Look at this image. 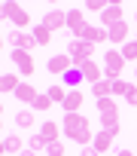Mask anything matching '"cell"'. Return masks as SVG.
I'll list each match as a JSON object with an SVG mask.
<instances>
[{
    "label": "cell",
    "mask_w": 137,
    "mask_h": 156,
    "mask_svg": "<svg viewBox=\"0 0 137 156\" xmlns=\"http://www.w3.org/2000/svg\"><path fill=\"white\" fill-rule=\"evenodd\" d=\"M61 80H64V86H67V89H76V86L85 80V76H82V70H79V67H70V70L61 76Z\"/></svg>",
    "instance_id": "cell-18"
},
{
    "label": "cell",
    "mask_w": 137,
    "mask_h": 156,
    "mask_svg": "<svg viewBox=\"0 0 137 156\" xmlns=\"http://www.w3.org/2000/svg\"><path fill=\"white\" fill-rule=\"evenodd\" d=\"M43 25L55 34V31H61V28H67V12H61V9H49L46 16H43Z\"/></svg>",
    "instance_id": "cell-9"
},
{
    "label": "cell",
    "mask_w": 137,
    "mask_h": 156,
    "mask_svg": "<svg viewBox=\"0 0 137 156\" xmlns=\"http://www.w3.org/2000/svg\"><path fill=\"white\" fill-rule=\"evenodd\" d=\"M46 156H64V144H61V141L49 144V147H46Z\"/></svg>",
    "instance_id": "cell-31"
},
{
    "label": "cell",
    "mask_w": 137,
    "mask_h": 156,
    "mask_svg": "<svg viewBox=\"0 0 137 156\" xmlns=\"http://www.w3.org/2000/svg\"><path fill=\"white\" fill-rule=\"evenodd\" d=\"M101 129H104V132H110L113 138H119L122 122H119V116H116V113H104V116H101Z\"/></svg>",
    "instance_id": "cell-15"
},
{
    "label": "cell",
    "mask_w": 137,
    "mask_h": 156,
    "mask_svg": "<svg viewBox=\"0 0 137 156\" xmlns=\"http://www.w3.org/2000/svg\"><path fill=\"white\" fill-rule=\"evenodd\" d=\"M82 101H85V95L79 92V89H70L67 92V98H64V113H79V107H82Z\"/></svg>",
    "instance_id": "cell-12"
},
{
    "label": "cell",
    "mask_w": 137,
    "mask_h": 156,
    "mask_svg": "<svg viewBox=\"0 0 137 156\" xmlns=\"http://www.w3.org/2000/svg\"><path fill=\"white\" fill-rule=\"evenodd\" d=\"M119 156H134V153L131 150H119Z\"/></svg>",
    "instance_id": "cell-37"
},
{
    "label": "cell",
    "mask_w": 137,
    "mask_h": 156,
    "mask_svg": "<svg viewBox=\"0 0 137 156\" xmlns=\"http://www.w3.org/2000/svg\"><path fill=\"white\" fill-rule=\"evenodd\" d=\"M67 92H70V89H67L64 83H55V86H49V98H52V104H64V98H67Z\"/></svg>",
    "instance_id": "cell-20"
},
{
    "label": "cell",
    "mask_w": 137,
    "mask_h": 156,
    "mask_svg": "<svg viewBox=\"0 0 137 156\" xmlns=\"http://www.w3.org/2000/svg\"><path fill=\"white\" fill-rule=\"evenodd\" d=\"M18 89V73H0V92H12Z\"/></svg>",
    "instance_id": "cell-19"
},
{
    "label": "cell",
    "mask_w": 137,
    "mask_h": 156,
    "mask_svg": "<svg viewBox=\"0 0 137 156\" xmlns=\"http://www.w3.org/2000/svg\"><path fill=\"white\" fill-rule=\"evenodd\" d=\"M34 122H37V116H34L31 110H18V113H15V126H18V129L28 132V129H34Z\"/></svg>",
    "instance_id": "cell-23"
},
{
    "label": "cell",
    "mask_w": 137,
    "mask_h": 156,
    "mask_svg": "<svg viewBox=\"0 0 137 156\" xmlns=\"http://www.w3.org/2000/svg\"><path fill=\"white\" fill-rule=\"evenodd\" d=\"M125 101H128L131 107H137V86H131V92L125 95Z\"/></svg>",
    "instance_id": "cell-32"
},
{
    "label": "cell",
    "mask_w": 137,
    "mask_h": 156,
    "mask_svg": "<svg viewBox=\"0 0 137 156\" xmlns=\"http://www.w3.org/2000/svg\"><path fill=\"white\" fill-rule=\"evenodd\" d=\"M82 156H101V153H98L95 147H82Z\"/></svg>",
    "instance_id": "cell-33"
},
{
    "label": "cell",
    "mask_w": 137,
    "mask_h": 156,
    "mask_svg": "<svg viewBox=\"0 0 137 156\" xmlns=\"http://www.w3.org/2000/svg\"><path fill=\"white\" fill-rule=\"evenodd\" d=\"M92 95H95L98 101H101V98H110V95H113V83H110V80L95 83V86H92Z\"/></svg>",
    "instance_id": "cell-22"
},
{
    "label": "cell",
    "mask_w": 137,
    "mask_h": 156,
    "mask_svg": "<svg viewBox=\"0 0 137 156\" xmlns=\"http://www.w3.org/2000/svg\"><path fill=\"white\" fill-rule=\"evenodd\" d=\"M0 132H3V119H0Z\"/></svg>",
    "instance_id": "cell-39"
},
{
    "label": "cell",
    "mask_w": 137,
    "mask_h": 156,
    "mask_svg": "<svg viewBox=\"0 0 137 156\" xmlns=\"http://www.w3.org/2000/svg\"><path fill=\"white\" fill-rule=\"evenodd\" d=\"M0 113H3V104H0Z\"/></svg>",
    "instance_id": "cell-40"
},
{
    "label": "cell",
    "mask_w": 137,
    "mask_h": 156,
    "mask_svg": "<svg viewBox=\"0 0 137 156\" xmlns=\"http://www.w3.org/2000/svg\"><path fill=\"white\" fill-rule=\"evenodd\" d=\"M31 107H34V113H43V110H46V113H49V110H52V98H49V95H43V92H40V95H37V101H34V104H31Z\"/></svg>",
    "instance_id": "cell-24"
},
{
    "label": "cell",
    "mask_w": 137,
    "mask_h": 156,
    "mask_svg": "<svg viewBox=\"0 0 137 156\" xmlns=\"http://www.w3.org/2000/svg\"><path fill=\"white\" fill-rule=\"evenodd\" d=\"M61 132H64V138H70L73 144H82V147H92V141H95L92 122H89V116H82V113H64Z\"/></svg>",
    "instance_id": "cell-1"
},
{
    "label": "cell",
    "mask_w": 137,
    "mask_h": 156,
    "mask_svg": "<svg viewBox=\"0 0 137 156\" xmlns=\"http://www.w3.org/2000/svg\"><path fill=\"white\" fill-rule=\"evenodd\" d=\"M67 55L73 58V67H79L82 61H89V58L95 55V43H85V40L70 37V40H67Z\"/></svg>",
    "instance_id": "cell-3"
},
{
    "label": "cell",
    "mask_w": 137,
    "mask_h": 156,
    "mask_svg": "<svg viewBox=\"0 0 137 156\" xmlns=\"http://www.w3.org/2000/svg\"><path fill=\"white\" fill-rule=\"evenodd\" d=\"M134 19H137V12H134Z\"/></svg>",
    "instance_id": "cell-42"
},
{
    "label": "cell",
    "mask_w": 137,
    "mask_h": 156,
    "mask_svg": "<svg viewBox=\"0 0 137 156\" xmlns=\"http://www.w3.org/2000/svg\"><path fill=\"white\" fill-rule=\"evenodd\" d=\"M3 141H6V153H22L25 150L22 147V135H6Z\"/></svg>",
    "instance_id": "cell-27"
},
{
    "label": "cell",
    "mask_w": 137,
    "mask_h": 156,
    "mask_svg": "<svg viewBox=\"0 0 137 156\" xmlns=\"http://www.w3.org/2000/svg\"><path fill=\"white\" fill-rule=\"evenodd\" d=\"M9 43H12V49H25V52H31L34 46H37V40H34V34H28V31H9V37H6Z\"/></svg>",
    "instance_id": "cell-6"
},
{
    "label": "cell",
    "mask_w": 137,
    "mask_h": 156,
    "mask_svg": "<svg viewBox=\"0 0 137 156\" xmlns=\"http://www.w3.org/2000/svg\"><path fill=\"white\" fill-rule=\"evenodd\" d=\"M3 19H6V6H3V3H0V22H3Z\"/></svg>",
    "instance_id": "cell-35"
},
{
    "label": "cell",
    "mask_w": 137,
    "mask_h": 156,
    "mask_svg": "<svg viewBox=\"0 0 137 156\" xmlns=\"http://www.w3.org/2000/svg\"><path fill=\"white\" fill-rule=\"evenodd\" d=\"M122 67H125V58H122V52L119 49H107L104 52V80H122Z\"/></svg>",
    "instance_id": "cell-2"
},
{
    "label": "cell",
    "mask_w": 137,
    "mask_h": 156,
    "mask_svg": "<svg viewBox=\"0 0 137 156\" xmlns=\"http://www.w3.org/2000/svg\"><path fill=\"white\" fill-rule=\"evenodd\" d=\"M6 6V19L15 25V31H25L28 25H31V12L22 6V3H12V0H9V3H3Z\"/></svg>",
    "instance_id": "cell-4"
},
{
    "label": "cell",
    "mask_w": 137,
    "mask_h": 156,
    "mask_svg": "<svg viewBox=\"0 0 137 156\" xmlns=\"http://www.w3.org/2000/svg\"><path fill=\"white\" fill-rule=\"evenodd\" d=\"M110 31V43H116L119 49L128 43V37H131V25L128 22H119V25H113V28H107Z\"/></svg>",
    "instance_id": "cell-10"
},
{
    "label": "cell",
    "mask_w": 137,
    "mask_h": 156,
    "mask_svg": "<svg viewBox=\"0 0 137 156\" xmlns=\"http://www.w3.org/2000/svg\"><path fill=\"white\" fill-rule=\"evenodd\" d=\"M12 64L18 67V73H22V76H31V73L37 70V64H34L31 52H25V49H12Z\"/></svg>",
    "instance_id": "cell-5"
},
{
    "label": "cell",
    "mask_w": 137,
    "mask_h": 156,
    "mask_svg": "<svg viewBox=\"0 0 137 156\" xmlns=\"http://www.w3.org/2000/svg\"><path fill=\"white\" fill-rule=\"evenodd\" d=\"M131 92V83L128 80H113V98H125Z\"/></svg>",
    "instance_id": "cell-25"
},
{
    "label": "cell",
    "mask_w": 137,
    "mask_h": 156,
    "mask_svg": "<svg viewBox=\"0 0 137 156\" xmlns=\"http://www.w3.org/2000/svg\"><path fill=\"white\" fill-rule=\"evenodd\" d=\"M107 6H110V3H104V0H89L82 9H85V12H101V16H104V9H107Z\"/></svg>",
    "instance_id": "cell-30"
},
{
    "label": "cell",
    "mask_w": 137,
    "mask_h": 156,
    "mask_svg": "<svg viewBox=\"0 0 137 156\" xmlns=\"http://www.w3.org/2000/svg\"><path fill=\"white\" fill-rule=\"evenodd\" d=\"M134 40H137V34H134Z\"/></svg>",
    "instance_id": "cell-41"
},
{
    "label": "cell",
    "mask_w": 137,
    "mask_h": 156,
    "mask_svg": "<svg viewBox=\"0 0 137 156\" xmlns=\"http://www.w3.org/2000/svg\"><path fill=\"white\" fill-rule=\"evenodd\" d=\"M119 52H122V58H125V61H137V40H128Z\"/></svg>",
    "instance_id": "cell-28"
},
{
    "label": "cell",
    "mask_w": 137,
    "mask_h": 156,
    "mask_svg": "<svg viewBox=\"0 0 137 156\" xmlns=\"http://www.w3.org/2000/svg\"><path fill=\"white\" fill-rule=\"evenodd\" d=\"M3 40H6V37H3V34H0V49H3Z\"/></svg>",
    "instance_id": "cell-38"
},
{
    "label": "cell",
    "mask_w": 137,
    "mask_h": 156,
    "mask_svg": "<svg viewBox=\"0 0 137 156\" xmlns=\"http://www.w3.org/2000/svg\"><path fill=\"white\" fill-rule=\"evenodd\" d=\"M28 147L40 153V150H46V147H49V141H46V138H43L40 132H37V135H31V138H28Z\"/></svg>",
    "instance_id": "cell-29"
},
{
    "label": "cell",
    "mask_w": 137,
    "mask_h": 156,
    "mask_svg": "<svg viewBox=\"0 0 137 156\" xmlns=\"http://www.w3.org/2000/svg\"><path fill=\"white\" fill-rule=\"evenodd\" d=\"M46 67H49V73H55V76H64L67 70H70V67H73V58H70V55H67V52H64V55H52Z\"/></svg>",
    "instance_id": "cell-8"
},
{
    "label": "cell",
    "mask_w": 137,
    "mask_h": 156,
    "mask_svg": "<svg viewBox=\"0 0 137 156\" xmlns=\"http://www.w3.org/2000/svg\"><path fill=\"white\" fill-rule=\"evenodd\" d=\"M18 156H37V150H31V147H25V150H22Z\"/></svg>",
    "instance_id": "cell-34"
},
{
    "label": "cell",
    "mask_w": 137,
    "mask_h": 156,
    "mask_svg": "<svg viewBox=\"0 0 137 156\" xmlns=\"http://www.w3.org/2000/svg\"><path fill=\"white\" fill-rule=\"evenodd\" d=\"M92 147H95V150H98V153H107V150H110V147H113V135H110V132H104V129H101V132H98V135H95V141H92Z\"/></svg>",
    "instance_id": "cell-17"
},
{
    "label": "cell",
    "mask_w": 137,
    "mask_h": 156,
    "mask_svg": "<svg viewBox=\"0 0 137 156\" xmlns=\"http://www.w3.org/2000/svg\"><path fill=\"white\" fill-rule=\"evenodd\" d=\"M31 34H34V40H37V46H49V43H52V31H49L46 25H37V28H34Z\"/></svg>",
    "instance_id": "cell-21"
},
{
    "label": "cell",
    "mask_w": 137,
    "mask_h": 156,
    "mask_svg": "<svg viewBox=\"0 0 137 156\" xmlns=\"http://www.w3.org/2000/svg\"><path fill=\"white\" fill-rule=\"evenodd\" d=\"M40 135H43L49 144H55V141L61 138V126H58V122H52V119H46V122L40 126Z\"/></svg>",
    "instance_id": "cell-16"
},
{
    "label": "cell",
    "mask_w": 137,
    "mask_h": 156,
    "mask_svg": "<svg viewBox=\"0 0 137 156\" xmlns=\"http://www.w3.org/2000/svg\"><path fill=\"white\" fill-rule=\"evenodd\" d=\"M3 153H6V141H3V138H0V156H3Z\"/></svg>",
    "instance_id": "cell-36"
},
{
    "label": "cell",
    "mask_w": 137,
    "mask_h": 156,
    "mask_svg": "<svg viewBox=\"0 0 137 156\" xmlns=\"http://www.w3.org/2000/svg\"><path fill=\"white\" fill-rule=\"evenodd\" d=\"M67 28H70V34H76V31L85 28V9L82 6H73L70 12H67Z\"/></svg>",
    "instance_id": "cell-13"
},
{
    "label": "cell",
    "mask_w": 137,
    "mask_h": 156,
    "mask_svg": "<svg viewBox=\"0 0 137 156\" xmlns=\"http://www.w3.org/2000/svg\"><path fill=\"white\" fill-rule=\"evenodd\" d=\"M119 22H125V9H122V3H110L101 16V28H113Z\"/></svg>",
    "instance_id": "cell-7"
},
{
    "label": "cell",
    "mask_w": 137,
    "mask_h": 156,
    "mask_svg": "<svg viewBox=\"0 0 137 156\" xmlns=\"http://www.w3.org/2000/svg\"><path fill=\"white\" fill-rule=\"evenodd\" d=\"M116 107H119V104H116V98H113V95L98 101V113H101V116H104V113H116Z\"/></svg>",
    "instance_id": "cell-26"
},
{
    "label": "cell",
    "mask_w": 137,
    "mask_h": 156,
    "mask_svg": "<svg viewBox=\"0 0 137 156\" xmlns=\"http://www.w3.org/2000/svg\"><path fill=\"white\" fill-rule=\"evenodd\" d=\"M37 95H40V92H37L31 83H18V89H15V98H18L22 104H34V101H37Z\"/></svg>",
    "instance_id": "cell-14"
},
{
    "label": "cell",
    "mask_w": 137,
    "mask_h": 156,
    "mask_svg": "<svg viewBox=\"0 0 137 156\" xmlns=\"http://www.w3.org/2000/svg\"><path fill=\"white\" fill-rule=\"evenodd\" d=\"M79 70H82V76H85V80H89L92 86L104 80V67H101V64H95V58H89V61H82V64H79Z\"/></svg>",
    "instance_id": "cell-11"
}]
</instances>
